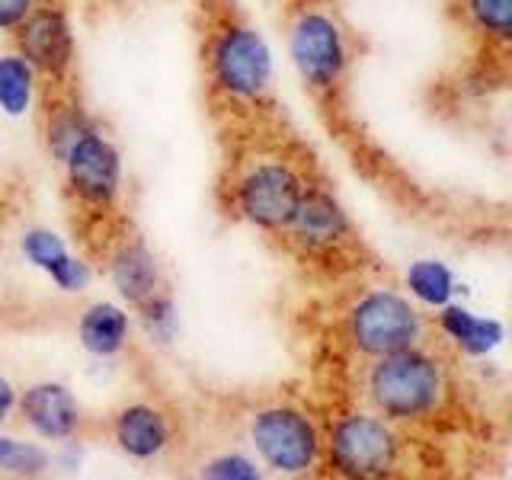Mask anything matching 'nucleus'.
I'll use <instances>...</instances> for the list:
<instances>
[{
	"label": "nucleus",
	"mask_w": 512,
	"mask_h": 480,
	"mask_svg": "<svg viewBox=\"0 0 512 480\" xmlns=\"http://www.w3.org/2000/svg\"><path fill=\"white\" fill-rule=\"evenodd\" d=\"M445 372L423 346L397 349L372 359L365 372V397L388 423L426 420L445 400Z\"/></svg>",
	"instance_id": "f257e3e1"
},
{
	"label": "nucleus",
	"mask_w": 512,
	"mask_h": 480,
	"mask_svg": "<svg viewBox=\"0 0 512 480\" xmlns=\"http://www.w3.org/2000/svg\"><path fill=\"white\" fill-rule=\"evenodd\" d=\"M208 77L228 103H256L272 80L266 39L244 23H224L208 45Z\"/></svg>",
	"instance_id": "f03ea898"
},
{
	"label": "nucleus",
	"mask_w": 512,
	"mask_h": 480,
	"mask_svg": "<svg viewBox=\"0 0 512 480\" xmlns=\"http://www.w3.org/2000/svg\"><path fill=\"white\" fill-rule=\"evenodd\" d=\"M234 208L237 215L250 221L260 231H285L292 224L298 205L308 192L301 170L292 160L282 157H266L253 160L237 176L234 186Z\"/></svg>",
	"instance_id": "7ed1b4c3"
},
{
	"label": "nucleus",
	"mask_w": 512,
	"mask_h": 480,
	"mask_svg": "<svg viewBox=\"0 0 512 480\" xmlns=\"http://www.w3.org/2000/svg\"><path fill=\"white\" fill-rule=\"evenodd\" d=\"M324 455L330 468L343 477H388L400 461V442L384 416L375 410H356L333 420L324 439Z\"/></svg>",
	"instance_id": "20e7f679"
},
{
	"label": "nucleus",
	"mask_w": 512,
	"mask_h": 480,
	"mask_svg": "<svg viewBox=\"0 0 512 480\" xmlns=\"http://www.w3.org/2000/svg\"><path fill=\"white\" fill-rule=\"evenodd\" d=\"M346 333L349 343L356 346L362 356L378 359L397 349L423 346L426 324L420 308L391 288H375V292L362 295L346 314Z\"/></svg>",
	"instance_id": "39448f33"
},
{
	"label": "nucleus",
	"mask_w": 512,
	"mask_h": 480,
	"mask_svg": "<svg viewBox=\"0 0 512 480\" xmlns=\"http://www.w3.org/2000/svg\"><path fill=\"white\" fill-rule=\"evenodd\" d=\"M250 445L276 474H308L324 455V436L298 407L276 404L250 416Z\"/></svg>",
	"instance_id": "423d86ee"
},
{
	"label": "nucleus",
	"mask_w": 512,
	"mask_h": 480,
	"mask_svg": "<svg viewBox=\"0 0 512 480\" xmlns=\"http://www.w3.org/2000/svg\"><path fill=\"white\" fill-rule=\"evenodd\" d=\"M288 48H292V64L301 74L304 87L324 96L340 90L349 64V45L346 32L333 13L320 7H304L295 16L292 32H288Z\"/></svg>",
	"instance_id": "0eeeda50"
},
{
	"label": "nucleus",
	"mask_w": 512,
	"mask_h": 480,
	"mask_svg": "<svg viewBox=\"0 0 512 480\" xmlns=\"http://www.w3.org/2000/svg\"><path fill=\"white\" fill-rule=\"evenodd\" d=\"M64 167V180L74 196L90 208H109L122 189V160L112 141L96 128H84L64 154L58 157Z\"/></svg>",
	"instance_id": "6e6552de"
},
{
	"label": "nucleus",
	"mask_w": 512,
	"mask_h": 480,
	"mask_svg": "<svg viewBox=\"0 0 512 480\" xmlns=\"http://www.w3.org/2000/svg\"><path fill=\"white\" fill-rule=\"evenodd\" d=\"M20 55L32 64V71L61 80L74 64V32L64 10L32 7L26 20L13 29Z\"/></svg>",
	"instance_id": "1a4fd4ad"
},
{
	"label": "nucleus",
	"mask_w": 512,
	"mask_h": 480,
	"mask_svg": "<svg viewBox=\"0 0 512 480\" xmlns=\"http://www.w3.org/2000/svg\"><path fill=\"white\" fill-rule=\"evenodd\" d=\"M288 240L308 256H330L340 253L352 240V224L330 192L308 186L292 224L285 228Z\"/></svg>",
	"instance_id": "9d476101"
},
{
	"label": "nucleus",
	"mask_w": 512,
	"mask_h": 480,
	"mask_svg": "<svg viewBox=\"0 0 512 480\" xmlns=\"http://www.w3.org/2000/svg\"><path fill=\"white\" fill-rule=\"evenodd\" d=\"M16 410H20L23 423L36 432L42 442H71L77 436L80 423H84V410H80L77 397L68 384L61 381H36L16 397Z\"/></svg>",
	"instance_id": "9b49d317"
},
{
	"label": "nucleus",
	"mask_w": 512,
	"mask_h": 480,
	"mask_svg": "<svg viewBox=\"0 0 512 480\" xmlns=\"http://www.w3.org/2000/svg\"><path fill=\"white\" fill-rule=\"evenodd\" d=\"M173 416L160 410L157 404L138 400V404H125L112 416V442L119 452L135 461H154L173 445Z\"/></svg>",
	"instance_id": "f8f14e48"
},
{
	"label": "nucleus",
	"mask_w": 512,
	"mask_h": 480,
	"mask_svg": "<svg viewBox=\"0 0 512 480\" xmlns=\"http://www.w3.org/2000/svg\"><path fill=\"white\" fill-rule=\"evenodd\" d=\"M109 282L125 298L128 304H148L164 292V282H160V269L154 253L141 244V240H122V244L109 253Z\"/></svg>",
	"instance_id": "ddd939ff"
},
{
	"label": "nucleus",
	"mask_w": 512,
	"mask_h": 480,
	"mask_svg": "<svg viewBox=\"0 0 512 480\" xmlns=\"http://www.w3.org/2000/svg\"><path fill=\"white\" fill-rule=\"evenodd\" d=\"M132 320L128 311L112 301H96L77 320V340L96 359H116L128 346Z\"/></svg>",
	"instance_id": "4468645a"
},
{
	"label": "nucleus",
	"mask_w": 512,
	"mask_h": 480,
	"mask_svg": "<svg viewBox=\"0 0 512 480\" xmlns=\"http://www.w3.org/2000/svg\"><path fill=\"white\" fill-rule=\"evenodd\" d=\"M439 330L468 356H487L496 346H503L506 327L493 317H477L474 311L448 301L439 308Z\"/></svg>",
	"instance_id": "2eb2a0df"
},
{
	"label": "nucleus",
	"mask_w": 512,
	"mask_h": 480,
	"mask_svg": "<svg viewBox=\"0 0 512 480\" xmlns=\"http://www.w3.org/2000/svg\"><path fill=\"white\" fill-rule=\"evenodd\" d=\"M32 100H36V71H32V64L20 52L0 55V112L20 119L32 109Z\"/></svg>",
	"instance_id": "dca6fc26"
},
{
	"label": "nucleus",
	"mask_w": 512,
	"mask_h": 480,
	"mask_svg": "<svg viewBox=\"0 0 512 480\" xmlns=\"http://www.w3.org/2000/svg\"><path fill=\"white\" fill-rule=\"evenodd\" d=\"M407 288L423 308H445L455 298V276L442 260H416L407 269Z\"/></svg>",
	"instance_id": "f3484780"
},
{
	"label": "nucleus",
	"mask_w": 512,
	"mask_h": 480,
	"mask_svg": "<svg viewBox=\"0 0 512 480\" xmlns=\"http://www.w3.org/2000/svg\"><path fill=\"white\" fill-rule=\"evenodd\" d=\"M52 468V455L39 442L0 436V471L13 477H39Z\"/></svg>",
	"instance_id": "a211bd4d"
},
{
	"label": "nucleus",
	"mask_w": 512,
	"mask_h": 480,
	"mask_svg": "<svg viewBox=\"0 0 512 480\" xmlns=\"http://www.w3.org/2000/svg\"><path fill=\"white\" fill-rule=\"evenodd\" d=\"M468 20L496 42H509L512 32V0H464Z\"/></svg>",
	"instance_id": "6ab92c4d"
},
{
	"label": "nucleus",
	"mask_w": 512,
	"mask_h": 480,
	"mask_svg": "<svg viewBox=\"0 0 512 480\" xmlns=\"http://www.w3.org/2000/svg\"><path fill=\"white\" fill-rule=\"evenodd\" d=\"M20 250H23V256H26L32 266L45 272V276H52L55 266L71 253L68 244H64V240L55 231H48V228H32V231H26L23 240H20Z\"/></svg>",
	"instance_id": "aec40b11"
},
{
	"label": "nucleus",
	"mask_w": 512,
	"mask_h": 480,
	"mask_svg": "<svg viewBox=\"0 0 512 480\" xmlns=\"http://www.w3.org/2000/svg\"><path fill=\"white\" fill-rule=\"evenodd\" d=\"M202 477H215V480H256V477H263V471L256 468L253 458L228 452V455H218L212 461H205L202 464Z\"/></svg>",
	"instance_id": "412c9836"
},
{
	"label": "nucleus",
	"mask_w": 512,
	"mask_h": 480,
	"mask_svg": "<svg viewBox=\"0 0 512 480\" xmlns=\"http://www.w3.org/2000/svg\"><path fill=\"white\" fill-rule=\"evenodd\" d=\"M141 317L144 327L154 336V340H170L176 330V314H173V298L167 292H160L157 298H151L148 304H141Z\"/></svg>",
	"instance_id": "4be33fe9"
},
{
	"label": "nucleus",
	"mask_w": 512,
	"mask_h": 480,
	"mask_svg": "<svg viewBox=\"0 0 512 480\" xmlns=\"http://www.w3.org/2000/svg\"><path fill=\"white\" fill-rule=\"evenodd\" d=\"M48 279H52V282L61 288V292L74 295V292H84V288L93 282V269H90L84 260H80V256L68 253V256H64V260L55 266V272H52Z\"/></svg>",
	"instance_id": "5701e85b"
},
{
	"label": "nucleus",
	"mask_w": 512,
	"mask_h": 480,
	"mask_svg": "<svg viewBox=\"0 0 512 480\" xmlns=\"http://www.w3.org/2000/svg\"><path fill=\"white\" fill-rule=\"evenodd\" d=\"M39 0H0V29H16L32 13Z\"/></svg>",
	"instance_id": "b1692460"
},
{
	"label": "nucleus",
	"mask_w": 512,
	"mask_h": 480,
	"mask_svg": "<svg viewBox=\"0 0 512 480\" xmlns=\"http://www.w3.org/2000/svg\"><path fill=\"white\" fill-rule=\"evenodd\" d=\"M16 397H20V391L13 388V381L7 375H0V426H4L13 410H16Z\"/></svg>",
	"instance_id": "393cba45"
}]
</instances>
